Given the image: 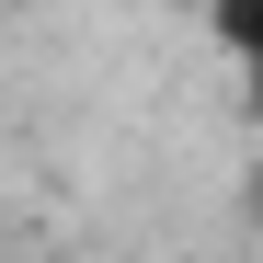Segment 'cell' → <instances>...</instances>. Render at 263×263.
Wrapping results in <instances>:
<instances>
[{"instance_id":"1","label":"cell","mask_w":263,"mask_h":263,"mask_svg":"<svg viewBox=\"0 0 263 263\" xmlns=\"http://www.w3.org/2000/svg\"><path fill=\"white\" fill-rule=\"evenodd\" d=\"M206 23H217L229 58H263V0H206Z\"/></svg>"},{"instance_id":"2","label":"cell","mask_w":263,"mask_h":263,"mask_svg":"<svg viewBox=\"0 0 263 263\" xmlns=\"http://www.w3.org/2000/svg\"><path fill=\"white\" fill-rule=\"evenodd\" d=\"M252 80H263V58H252Z\"/></svg>"}]
</instances>
